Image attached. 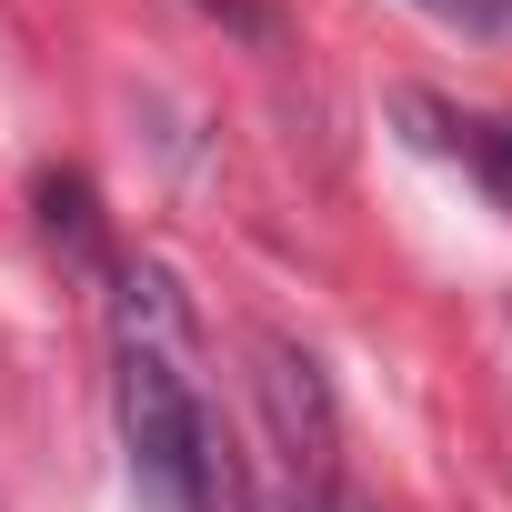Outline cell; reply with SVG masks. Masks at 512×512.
Returning a JSON list of instances; mask_svg holds the SVG:
<instances>
[{
    "label": "cell",
    "instance_id": "277c9868",
    "mask_svg": "<svg viewBox=\"0 0 512 512\" xmlns=\"http://www.w3.org/2000/svg\"><path fill=\"white\" fill-rule=\"evenodd\" d=\"M41 201H51V231H71V251H91V191L81 181H51Z\"/></svg>",
    "mask_w": 512,
    "mask_h": 512
},
{
    "label": "cell",
    "instance_id": "6da1fadb",
    "mask_svg": "<svg viewBox=\"0 0 512 512\" xmlns=\"http://www.w3.org/2000/svg\"><path fill=\"white\" fill-rule=\"evenodd\" d=\"M121 442H131V482L161 512H201L221 492V452L201 432L191 402V362L171 352H121Z\"/></svg>",
    "mask_w": 512,
    "mask_h": 512
},
{
    "label": "cell",
    "instance_id": "8992f818",
    "mask_svg": "<svg viewBox=\"0 0 512 512\" xmlns=\"http://www.w3.org/2000/svg\"><path fill=\"white\" fill-rule=\"evenodd\" d=\"M292 512H342V502H322V492H302V502H292Z\"/></svg>",
    "mask_w": 512,
    "mask_h": 512
},
{
    "label": "cell",
    "instance_id": "3957f363",
    "mask_svg": "<svg viewBox=\"0 0 512 512\" xmlns=\"http://www.w3.org/2000/svg\"><path fill=\"white\" fill-rule=\"evenodd\" d=\"M121 352H171V362H191V312H181V292H171L161 262L121 272Z\"/></svg>",
    "mask_w": 512,
    "mask_h": 512
},
{
    "label": "cell",
    "instance_id": "5b68a950",
    "mask_svg": "<svg viewBox=\"0 0 512 512\" xmlns=\"http://www.w3.org/2000/svg\"><path fill=\"white\" fill-rule=\"evenodd\" d=\"M472 161H482V181L512 201V121H482V131H472Z\"/></svg>",
    "mask_w": 512,
    "mask_h": 512
},
{
    "label": "cell",
    "instance_id": "7a4b0ae2",
    "mask_svg": "<svg viewBox=\"0 0 512 512\" xmlns=\"http://www.w3.org/2000/svg\"><path fill=\"white\" fill-rule=\"evenodd\" d=\"M262 402H272V432L292 442V462H322V452H332V392H322V362L292 352L282 332H262Z\"/></svg>",
    "mask_w": 512,
    "mask_h": 512
}]
</instances>
